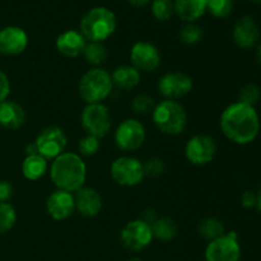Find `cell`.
Segmentation results:
<instances>
[{
  "label": "cell",
  "instance_id": "6da1fadb",
  "mask_svg": "<svg viewBox=\"0 0 261 261\" xmlns=\"http://www.w3.org/2000/svg\"><path fill=\"white\" fill-rule=\"evenodd\" d=\"M221 129L231 142L240 145L250 144L259 135V115L255 107L236 102L222 112Z\"/></svg>",
  "mask_w": 261,
  "mask_h": 261
},
{
  "label": "cell",
  "instance_id": "7a4b0ae2",
  "mask_svg": "<svg viewBox=\"0 0 261 261\" xmlns=\"http://www.w3.org/2000/svg\"><path fill=\"white\" fill-rule=\"evenodd\" d=\"M50 177L58 190L74 193L86 182L87 166L79 154L64 152L51 163Z\"/></svg>",
  "mask_w": 261,
  "mask_h": 261
},
{
  "label": "cell",
  "instance_id": "3957f363",
  "mask_svg": "<svg viewBox=\"0 0 261 261\" xmlns=\"http://www.w3.org/2000/svg\"><path fill=\"white\" fill-rule=\"evenodd\" d=\"M116 30V17L110 9L97 7L86 13L81 20V33L89 42H102Z\"/></svg>",
  "mask_w": 261,
  "mask_h": 261
},
{
  "label": "cell",
  "instance_id": "277c9868",
  "mask_svg": "<svg viewBox=\"0 0 261 261\" xmlns=\"http://www.w3.org/2000/svg\"><path fill=\"white\" fill-rule=\"evenodd\" d=\"M152 117L155 126L167 135L181 134L188 125V115L184 106L171 99L155 105Z\"/></svg>",
  "mask_w": 261,
  "mask_h": 261
},
{
  "label": "cell",
  "instance_id": "5b68a950",
  "mask_svg": "<svg viewBox=\"0 0 261 261\" xmlns=\"http://www.w3.org/2000/svg\"><path fill=\"white\" fill-rule=\"evenodd\" d=\"M112 78L102 68H92L79 81V94L88 103H101L112 91Z\"/></svg>",
  "mask_w": 261,
  "mask_h": 261
},
{
  "label": "cell",
  "instance_id": "8992f818",
  "mask_svg": "<svg viewBox=\"0 0 261 261\" xmlns=\"http://www.w3.org/2000/svg\"><path fill=\"white\" fill-rule=\"evenodd\" d=\"M82 126L87 134L98 139L106 137L111 129V115L103 103H88L82 112Z\"/></svg>",
  "mask_w": 261,
  "mask_h": 261
},
{
  "label": "cell",
  "instance_id": "52a82bcc",
  "mask_svg": "<svg viewBox=\"0 0 261 261\" xmlns=\"http://www.w3.org/2000/svg\"><path fill=\"white\" fill-rule=\"evenodd\" d=\"M110 172L115 182L121 186H127V188L138 185L145 177L143 163L137 158L129 157V155L116 158L112 162Z\"/></svg>",
  "mask_w": 261,
  "mask_h": 261
},
{
  "label": "cell",
  "instance_id": "ba28073f",
  "mask_svg": "<svg viewBox=\"0 0 261 261\" xmlns=\"http://www.w3.org/2000/svg\"><path fill=\"white\" fill-rule=\"evenodd\" d=\"M35 144L38 149V154L46 160H55L65 150L68 137L61 127L48 126L37 135Z\"/></svg>",
  "mask_w": 261,
  "mask_h": 261
},
{
  "label": "cell",
  "instance_id": "9c48e42d",
  "mask_svg": "<svg viewBox=\"0 0 261 261\" xmlns=\"http://www.w3.org/2000/svg\"><path fill=\"white\" fill-rule=\"evenodd\" d=\"M241 257V246L236 232L224 233L223 236L209 242L205 249L206 261H239Z\"/></svg>",
  "mask_w": 261,
  "mask_h": 261
},
{
  "label": "cell",
  "instance_id": "30bf717a",
  "mask_svg": "<svg viewBox=\"0 0 261 261\" xmlns=\"http://www.w3.org/2000/svg\"><path fill=\"white\" fill-rule=\"evenodd\" d=\"M145 140V129L140 121L127 119L122 121L115 133V143L124 152H134L143 145Z\"/></svg>",
  "mask_w": 261,
  "mask_h": 261
},
{
  "label": "cell",
  "instance_id": "8fae6325",
  "mask_svg": "<svg viewBox=\"0 0 261 261\" xmlns=\"http://www.w3.org/2000/svg\"><path fill=\"white\" fill-rule=\"evenodd\" d=\"M153 240L150 224L145 223L142 219H135L129 222L121 231V242L129 251H142L149 246Z\"/></svg>",
  "mask_w": 261,
  "mask_h": 261
},
{
  "label": "cell",
  "instance_id": "7c38bea8",
  "mask_svg": "<svg viewBox=\"0 0 261 261\" xmlns=\"http://www.w3.org/2000/svg\"><path fill=\"white\" fill-rule=\"evenodd\" d=\"M217 144L209 135H195L185 147V155L190 163L195 166H205L214 160Z\"/></svg>",
  "mask_w": 261,
  "mask_h": 261
},
{
  "label": "cell",
  "instance_id": "4fadbf2b",
  "mask_svg": "<svg viewBox=\"0 0 261 261\" xmlns=\"http://www.w3.org/2000/svg\"><path fill=\"white\" fill-rule=\"evenodd\" d=\"M193 89V81L181 71L167 73L158 82V91L166 99L176 101L189 94Z\"/></svg>",
  "mask_w": 261,
  "mask_h": 261
},
{
  "label": "cell",
  "instance_id": "5bb4252c",
  "mask_svg": "<svg viewBox=\"0 0 261 261\" xmlns=\"http://www.w3.org/2000/svg\"><path fill=\"white\" fill-rule=\"evenodd\" d=\"M133 66L139 71H154L161 64L158 48L149 42H137L130 51Z\"/></svg>",
  "mask_w": 261,
  "mask_h": 261
},
{
  "label": "cell",
  "instance_id": "9a60e30c",
  "mask_svg": "<svg viewBox=\"0 0 261 261\" xmlns=\"http://www.w3.org/2000/svg\"><path fill=\"white\" fill-rule=\"evenodd\" d=\"M28 46V36L24 30L9 25L0 31V54L15 56L22 54Z\"/></svg>",
  "mask_w": 261,
  "mask_h": 261
},
{
  "label": "cell",
  "instance_id": "2e32d148",
  "mask_svg": "<svg viewBox=\"0 0 261 261\" xmlns=\"http://www.w3.org/2000/svg\"><path fill=\"white\" fill-rule=\"evenodd\" d=\"M46 211L55 221H65L75 211V200L71 193L56 190L48 196L46 201Z\"/></svg>",
  "mask_w": 261,
  "mask_h": 261
},
{
  "label": "cell",
  "instance_id": "e0dca14e",
  "mask_svg": "<svg viewBox=\"0 0 261 261\" xmlns=\"http://www.w3.org/2000/svg\"><path fill=\"white\" fill-rule=\"evenodd\" d=\"M260 30L257 23L251 17H242L236 22L233 28V40L241 48H250L256 45Z\"/></svg>",
  "mask_w": 261,
  "mask_h": 261
},
{
  "label": "cell",
  "instance_id": "ac0fdd59",
  "mask_svg": "<svg viewBox=\"0 0 261 261\" xmlns=\"http://www.w3.org/2000/svg\"><path fill=\"white\" fill-rule=\"evenodd\" d=\"M75 209L83 217H96L102 209V198L97 190L92 188H82L75 191Z\"/></svg>",
  "mask_w": 261,
  "mask_h": 261
},
{
  "label": "cell",
  "instance_id": "d6986e66",
  "mask_svg": "<svg viewBox=\"0 0 261 261\" xmlns=\"http://www.w3.org/2000/svg\"><path fill=\"white\" fill-rule=\"evenodd\" d=\"M87 40L81 32L74 30L65 31L56 38V48L66 58H76L83 54Z\"/></svg>",
  "mask_w": 261,
  "mask_h": 261
},
{
  "label": "cell",
  "instance_id": "ffe728a7",
  "mask_svg": "<svg viewBox=\"0 0 261 261\" xmlns=\"http://www.w3.org/2000/svg\"><path fill=\"white\" fill-rule=\"evenodd\" d=\"M25 121V112L20 105L14 101H8L0 103V125L5 129H19Z\"/></svg>",
  "mask_w": 261,
  "mask_h": 261
},
{
  "label": "cell",
  "instance_id": "44dd1931",
  "mask_svg": "<svg viewBox=\"0 0 261 261\" xmlns=\"http://www.w3.org/2000/svg\"><path fill=\"white\" fill-rule=\"evenodd\" d=\"M206 2L208 0H175V13L180 19L193 23L204 14Z\"/></svg>",
  "mask_w": 261,
  "mask_h": 261
},
{
  "label": "cell",
  "instance_id": "7402d4cb",
  "mask_svg": "<svg viewBox=\"0 0 261 261\" xmlns=\"http://www.w3.org/2000/svg\"><path fill=\"white\" fill-rule=\"evenodd\" d=\"M111 78L114 86L119 87L122 91H130L139 84L140 73L133 65H122L115 69Z\"/></svg>",
  "mask_w": 261,
  "mask_h": 261
},
{
  "label": "cell",
  "instance_id": "603a6c76",
  "mask_svg": "<svg viewBox=\"0 0 261 261\" xmlns=\"http://www.w3.org/2000/svg\"><path fill=\"white\" fill-rule=\"evenodd\" d=\"M47 160L41 154H31L22 163V172L27 180L37 181L47 172Z\"/></svg>",
  "mask_w": 261,
  "mask_h": 261
},
{
  "label": "cell",
  "instance_id": "cb8c5ba5",
  "mask_svg": "<svg viewBox=\"0 0 261 261\" xmlns=\"http://www.w3.org/2000/svg\"><path fill=\"white\" fill-rule=\"evenodd\" d=\"M150 228H152L153 237L163 242L171 241L172 239H175L178 231L176 222L173 219L168 218V217L157 218L150 224Z\"/></svg>",
  "mask_w": 261,
  "mask_h": 261
},
{
  "label": "cell",
  "instance_id": "d4e9b609",
  "mask_svg": "<svg viewBox=\"0 0 261 261\" xmlns=\"http://www.w3.org/2000/svg\"><path fill=\"white\" fill-rule=\"evenodd\" d=\"M83 55L87 63L93 65L94 68H98L106 61L107 50L102 42H88L84 47Z\"/></svg>",
  "mask_w": 261,
  "mask_h": 261
},
{
  "label": "cell",
  "instance_id": "484cf974",
  "mask_svg": "<svg viewBox=\"0 0 261 261\" xmlns=\"http://www.w3.org/2000/svg\"><path fill=\"white\" fill-rule=\"evenodd\" d=\"M199 233L203 239L208 241L218 239L224 234V226L219 219L217 218H206L199 224Z\"/></svg>",
  "mask_w": 261,
  "mask_h": 261
},
{
  "label": "cell",
  "instance_id": "4316f807",
  "mask_svg": "<svg viewBox=\"0 0 261 261\" xmlns=\"http://www.w3.org/2000/svg\"><path fill=\"white\" fill-rule=\"evenodd\" d=\"M17 221L15 209L9 203H0V234L7 233L14 227Z\"/></svg>",
  "mask_w": 261,
  "mask_h": 261
},
{
  "label": "cell",
  "instance_id": "83f0119b",
  "mask_svg": "<svg viewBox=\"0 0 261 261\" xmlns=\"http://www.w3.org/2000/svg\"><path fill=\"white\" fill-rule=\"evenodd\" d=\"M232 9H233L232 0H208L206 2V10H209V13L216 18L228 17Z\"/></svg>",
  "mask_w": 261,
  "mask_h": 261
},
{
  "label": "cell",
  "instance_id": "f1b7e54d",
  "mask_svg": "<svg viewBox=\"0 0 261 261\" xmlns=\"http://www.w3.org/2000/svg\"><path fill=\"white\" fill-rule=\"evenodd\" d=\"M152 13L158 20H168L175 13L172 0H154L152 4Z\"/></svg>",
  "mask_w": 261,
  "mask_h": 261
},
{
  "label": "cell",
  "instance_id": "f546056e",
  "mask_svg": "<svg viewBox=\"0 0 261 261\" xmlns=\"http://www.w3.org/2000/svg\"><path fill=\"white\" fill-rule=\"evenodd\" d=\"M239 97V102L247 105V106L255 107V105L259 103L261 98V91L259 87L255 86V84H246V86L241 88Z\"/></svg>",
  "mask_w": 261,
  "mask_h": 261
},
{
  "label": "cell",
  "instance_id": "4dcf8cb0",
  "mask_svg": "<svg viewBox=\"0 0 261 261\" xmlns=\"http://www.w3.org/2000/svg\"><path fill=\"white\" fill-rule=\"evenodd\" d=\"M201 37H203V30L198 24H194V23H189V24L184 25L180 31L181 41L186 45L198 43L201 40Z\"/></svg>",
  "mask_w": 261,
  "mask_h": 261
},
{
  "label": "cell",
  "instance_id": "1f68e13d",
  "mask_svg": "<svg viewBox=\"0 0 261 261\" xmlns=\"http://www.w3.org/2000/svg\"><path fill=\"white\" fill-rule=\"evenodd\" d=\"M132 107L137 114L140 115H147L153 112L154 110L155 103L154 99L152 97L147 96V94H139V96L135 97L132 102Z\"/></svg>",
  "mask_w": 261,
  "mask_h": 261
},
{
  "label": "cell",
  "instance_id": "d6a6232c",
  "mask_svg": "<svg viewBox=\"0 0 261 261\" xmlns=\"http://www.w3.org/2000/svg\"><path fill=\"white\" fill-rule=\"evenodd\" d=\"M79 153L82 155H86V157H92V155L97 154L99 149V139L96 137H92V135H87L83 139L79 142L78 144Z\"/></svg>",
  "mask_w": 261,
  "mask_h": 261
},
{
  "label": "cell",
  "instance_id": "836d02e7",
  "mask_svg": "<svg viewBox=\"0 0 261 261\" xmlns=\"http://www.w3.org/2000/svg\"><path fill=\"white\" fill-rule=\"evenodd\" d=\"M143 170H144V176L158 177L165 172V163L160 158H150L143 163Z\"/></svg>",
  "mask_w": 261,
  "mask_h": 261
},
{
  "label": "cell",
  "instance_id": "e575fe53",
  "mask_svg": "<svg viewBox=\"0 0 261 261\" xmlns=\"http://www.w3.org/2000/svg\"><path fill=\"white\" fill-rule=\"evenodd\" d=\"M10 93V83L8 79L7 74L3 70H0V103L4 102L8 98Z\"/></svg>",
  "mask_w": 261,
  "mask_h": 261
},
{
  "label": "cell",
  "instance_id": "d590c367",
  "mask_svg": "<svg viewBox=\"0 0 261 261\" xmlns=\"http://www.w3.org/2000/svg\"><path fill=\"white\" fill-rule=\"evenodd\" d=\"M13 188L8 181H0V203H8L12 198Z\"/></svg>",
  "mask_w": 261,
  "mask_h": 261
},
{
  "label": "cell",
  "instance_id": "8d00e7d4",
  "mask_svg": "<svg viewBox=\"0 0 261 261\" xmlns=\"http://www.w3.org/2000/svg\"><path fill=\"white\" fill-rule=\"evenodd\" d=\"M241 203L245 208H252V206L256 205V195L254 193H251V191H246L242 195Z\"/></svg>",
  "mask_w": 261,
  "mask_h": 261
},
{
  "label": "cell",
  "instance_id": "74e56055",
  "mask_svg": "<svg viewBox=\"0 0 261 261\" xmlns=\"http://www.w3.org/2000/svg\"><path fill=\"white\" fill-rule=\"evenodd\" d=\"M127 2H129L133 7L140 8V7H144V5H147L150 0H127Z\"/></svg>",
  "mask_w": 261,
  "mask_h": 261
},
{
  "label": "cell",
  "instance_id": "f35d334b",
  "mask_svg": "<svg viewBox=\"0 0 261 261\" xmlns=\"http://www.w3.org/2000/svg\"><path fill=\"white\" fill-rule=\"evenodd\" d=\"M25 153H27V155L38 154V149H37V147H36L35 143H33V144L27 145V148H25Z\"/></svg>",
  "mask_w": 261,
  "mask_h": 261
},
{
  "label": "cell",
  "instance_id": "ab89813d",
  "mask_svg": "<svg viewBox=\"0 0 261 261\" xmlns=\"http://www.w3.org/2000/svg\"><path fill=\"white\" fill-rule=\"evenodd\" d=\"M256 58H257V61L261 64V43L259 46H257V51H256Z\"/></svg>",
  "mask_w": 261,
  "mask_h": 261
},
{
  "label": "cell",
  "instance_id": "60d3db41",
  "mask_svg": "<svg viewBox=\"0 0 261 261\" xmlns=\"http://www.w3.org/2000/svg\"><path fill=\"white\" fill-rule=\"evenodd\" d=\"M256 205H257V208L261 211V191L256 195Z\"/></svg>",
  "mask_w": 261,
  "mask_h": 261
},
{
  "label": "cell",
  "instance_id": "b9f144b4",
  "mask_svg": "<svg viewBox=\"0 0 261 261\" xmlns=\"http://www.w3.org/2000/svg\"><path fill=\"white\" fill-rule=\"evenodd\" d=\"M127 261H143V260L138 259V257H134V259H130V260H127Z\"/></svg>",
  "mask_w": 261,
  "mask_h": 261
},
{
  "label": "cell",
  "instance_id": "7bdbcfd3",
  "mask_svg": "<svg viewBox=\"0 0 261 261\" xmlns=\"http://www.w3.org/2000/svg\"><path fill=\"white\" fill-rule=\"evenodd\" d=\"M252 2H255V3H261V0H252Z\"/></svg>",
  "mask_w": 261,
  "mask_h": 261
}]
</instances>
